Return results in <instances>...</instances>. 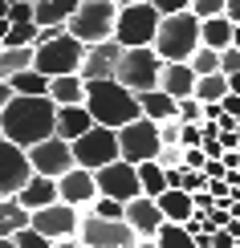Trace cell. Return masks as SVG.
<instances>
[{"instance_id": "obj_1", "label": "cell", "mask_w": 240, "mask_h": 248, "mask_svg": "<svg viewBox=\"0 0 240 248\" xmlns=\"http://www.w3.org/2000/svg\"><path fill=\"white\" fill-rule=\"evenodd\" d=\"M57 126V106L49 94H13L4 110H0V134L16 147H33V142L49 139Z\"/></svg>"}, {"instance_id": "obj_2", "label": "cell", "mask_w": 240, "mask_h": 248, "mask_svg": "<svg viewBox=\"0 0 240 248\" xmlns=\"http://www.w3.org/2000/svg\"><path fill=\"white\" fill-rule=\"evenodd\" d=\"M86 110L94 114V122L98 126H127V122L143 118L139 110V94L134 90H127L118 78H98V81H86Z\"/></svg>"}, {"instance_id": "obj_3", "label": "cell", "mask_w": 240, "mask_h": 248, "mask_svg": "<svg viewBox=\"0 0 240 248\" xmlns=\"http://www.w3.org/2000/svg\"><path fill=\"white\" fill-rule=\"evenodd\" d=\"M155 53L163 61H187L200 49V16L192 13V8H183V13H167L159 20V33H155Z\"/></svg>"}, {"instance_id": "obj_4", "label": "cell", "mask_w": 240, "mask_h": 248, "mask_svg": "<svg viewBox=\"0 0 240 248\" xmlns=\"http://www.w3.org/2000/svg\"><path fill=\"white\" fill-rule=\"evenodd\" d=\"M163 13L151 4V0H134V4H118V16H114V41L122 49H139V45H155V33H159Z\"/></svg>"}, {"instance_id": "obj_5", "label": "cell", "mask_w": 240, "mask_h": 248, "mask_svg": "<svg viewBox=\"0 0 240 248\" xmlns=\"http://www.w3.org/2000/svg\"><path fill=\"white\" fill-rule=\"evenodd\" d=\"M114 16H118V4L114 0H81L74 8V16L65 20V29L81 45H98V41L114 37Z\"/></svg>"}, {"instance_id": "obj_6", "label": "cell", "mask_w": 240, "mask_h": 248, "mask_svg": "<svg viewBox=\"0 0 240 248\" xmlns=\"http://www.w3.org/2000/svg\"><path fill=\"white\" fill-rule=\"evenodd\" d=\"M81 53H86V45L69 33H61L53 41H45V45H33V69H41L45 78H61V74H78L81 65Z\"/></svg>"}, {"instance_id": "obj_7", "label": "cell", "mask_w": 240, "mask_h": 248, "mask_svg": "<svg viewBox=\"0 0 240 248\" xmlns=\"http://www.w3.org/2000/svg\"><path fill=\"white\" fill-rule=\"evenodd\" d=\"M159 69H163V57L151 45H139V49H122L114 78L127 90H134V94H147V90L159 86Z\"/></svg>"}, {"instance_id": "obj_8", "label": "cell", "mask_w": 240, "mask_h": 248, "mask_svg": "<svg viewBox=\"0 0 240 248\" xmlns=\"http://www.w3.org/2000/svg\"><path fill=\"white\" fill-rule=\"evenodd\" d=\"M69 147H74V163L86 167V171H98V167H106V163L122 159V155H118V130L98 126V122H94L86 134H78Z\"/></svg>"}, {"instance_id": "obj_9", "label": "cell", "mask_w": 240, "mask_h": 248, "mask_svg": "<svg viewBox=\"0 0 240 248\" xmlns=\"http://www.w3.org/2000/svg\"><path fill=\"white\" fill-rule=\"evenodd\" d=\"M78 240H81V248H134L139 236H134V228L127 220H106V216L81 212Z\"/></svg>"}, {"instance_id": "obj_10", "label": "cell", "mask_w": 240, "mask_h": 248, "mask_svg": "<svg viewBox=\"0 0 240 248\" xmlns=\"http://www.w3.org/2000/svg\"><path fill=\"white\" fill-rule=\"evenodd\" d=\"M159 122L155 118H134L127 126H118V155L127 163H147L159 155Z\"/></svg>"}, {"instance_id": "obj_11", "label": "cell", "mask_w": 240, "mask_h": 248, "mask_svg": "<svg viewBox=\"0 0 240 248\" xmlns=\"http://www.w3.org/2000/svg\"><path fill=\"white\" fill-rule=\"evenodd\" d=\"M25 155H29V163H33V171L37 175H49V179H61L69 167H78V163H74V147H69L61 134H49V139L25 147Z\"/></svg>"}, {"instance_id": "obj_12", "label": "cell", "mask_w": 240, "mask_h": 248, "mask_svg": "<svg viewBox=\"0 0 240 248\" xmlns=\"http://www.w3.org/2000/svg\"><path fill=\"white\" fill-rule=\"evenodd\" d=\"M94 179H98V195H110V200H134V195H143L139 187V167L127 159H114L106 163V167H98L94 171Z\"/></svg>"}, {"instance_id": "obj_13", "label": "cell", "mask_w": 240, "mask_h": 248, "mask_svg": "<svg viewBox=\"0 0 240 248\" xmlns=\"http://www.w3.org/2000/svg\"><path fill=\"white\" fill-rule=\"evenodd\" d=\"M29 224L41 232V236H49V240H61V236H78V224H81V212L78 208H69V203H45V208H37V212H29Z\"/></svg>"}, {"instance_id": "obj_14", "label": "cell", "mask_w": 240, "mask_h": 248, "mask_svg": "<svg viewBox=\"0 0 240 248\" xmlns=\"http://www.w3.org/2000/svg\"><path fill=\"white\" fill-rule=\"evenodd\" d=\"M29 175H33V163H29L25 147H16V142H8L4 134H0V200H4V195H16L25 187Z\"/></svg>"}, {"instance_id": "obj_15", "label": "cell", "mask_w": 240, "mask_h": 248, "mask_svg": "<svg viewBox=\"0 0 240 248\" xmlns=\"http://www.w3.org/2000/svg\"><path fill=\"white\" fill-rule=\"evenodd\" d=\"M57 200L69 203V208H78V212H86L90 203L98 200V179H94V171L69 167V171L57 179Z\"/></svg>"}, {"instance_id": "obj_16", "label": "cell", "mask_w": 240, "mask_h": 248, "mask_svg": "<svg viewBox=\"0 0 240 248\" xmlns=\"http://www.w3.org/2000/svg\"><path fill=\"white\" fill-rule=\"evenodd\" d=\"M118 57H122V45L118 41H98V45H86V53H81V65L78 74L86 81H98V78H114V69H118Z\"/></svg>"}, {"instance_id": "obj_17", "label": "cell", "mask_w": 240, "mask_h": 248, "mask_svg": "<svg viewBox=\"0 0 240 248\" xmlns=\"http://www.w3.org/2000/svg\"><path fill=\"white\" fill-rule=\"evenodd\" d=\"M122 220L134 228V236H155V232H159V224H163L159 200H155V195H134V200H127Z\"/></svg>"}, {"instance_id": "obj_18", "label": "cell", "mask_w": 240, "mask_h": 248, "mask_svg": "<svg viewBox=\"0 0 240 248\" xmlns=\"http://www.w3.org/2000/svg\"><path fill=\"white\" fill-rule=\"evenodd\" d=\"M159 90H163V94H171L175 102H179V98H192V94H195V69L187 65V61H163V69H159Z\"/></svg>"}, {"instance_id": "obj_19", "label": "cell", "mask_w": 240, "mask_h": 248, "mask_svg": "<svg viewBox=\"0 0 240 248\" xmlns=\"http://www.w3.org/2000/svg\"><path fill=\"white\" fill-rule=\"evenodd\" d=\"M57 200V179H49V175H29L25 179V187L16 191V203L20 208H29V212H37V208H45V203H53Z\"/></svg>"}, {"instance_id": "obj_20", "label": "cell", "mask_w": 240, "mask_h": 248, "mask_svg": "<svg viewBox=\"0 0 240 248\" xmlns=\"http://www.w3.org/2000/svg\"><path fill=\"white\" fill-rule=\"evenodd\" d=\"M94 126V114L86 110V102H78V106H57V126L53 134H61L65 142H74L78 134H86Z\"/></svg>"}, {"instance_id": "obj_21", "label": "cell", "mask_w": 240, "mask_h": 248, "mask_svg": "<svg viewBox=\"0 0 240 248\" xmlns=\"http://www.w3.org/2000/svg\"><path fill=\"white\" fill-rule=\"evenodd\" d=\"M49 98H53V106H78V102H86V78L81 74L49 78Z\"/></svg>"}, {"instance_id": "obj_22", "label": "cell", "mask_w": 240, "mask_h": 248, "mask_svg": "<svg viewBox=\"0 0 240 248\" xmlns=\"http://www.w3.org/2000/svg\"><path fill=\"white\" fill-rule=\"evenodd\" d=\"M159 200V212H163V220H171V224H187L195 216V203H192V191H179V187H167L163 195H155Z\"/></svg>"}, {"instance_id": "obj_23", "label": "cell", "mask_w": 240, "mask_h": 248, "mask_svg": "<svg viewBox=\"0 0 240 248\" xmlns=\"http://www.w3.org/2000/svg\"><path fill=\"white\" fill-rule=\"evenodd\" d=\"M200 45L208 49H228L232 45V20L220 16H200Z\"/></svg>"}, {"instance_id": "obj_24", "label": "cell", "mask_w": 240, "mask_h": 248, "mask_svg": "<svg viewBox=\"0 0 240 248\" xmlns=\"http://www.w3.org/2000/svg\"><path fill=\"white\" fill-rule=\"evenodd\" d=\"M81 0H33V20L37 25H65Z\"/></svg>"}, {"instance_id": "obj_25", "label": "cell", "mask_w": 240, "mask_h": 248, "mask_svg": "<svg viewBox=\"0 0 240 248\" xmlns=\"http://www.w3.org/2000/svg\"><path fill=\"white\" fill-rule=\"evenodd\" d=\"M139 110H143V118H155V122L175 118V98L155 86V90H147V94H139Z\"/></svg>"}, {"instance_id": "obj_26", "label": "cell", "mask_w": 240, "mask_h": 248, "mask_svg": "<svg viewBox=\"0 0 240 248\" xmlns=\"http://www.w3.org/2000/svg\"><path fill=\"white\" fill-rule=\"evenodd\" d=\"M20 228H29V208H20L16 195L0 200V236H16Z\"/></svg>"}, {"instance_id": "obj_27", "label": "cell", "mask_w": 240, "mask_h": 248, "mask_svg": "<svg viewBox=\"0 0 240 248\" xmlns=\"http://www.w3.org/2000/svg\"><path fill=\"white\" fill-rule=\"evenodd\" d=\"M33 65V45H0V81H8L13 74H20V69H29Z\"/></svg>"}, {"instance_id": "obj_28", "label": "cell", "mask_w": 240, "mask_h": 248, "mask_svg": "<svg viewBox=\"0 0 240 248\" xmlns=\"http://www.w3.org/2000/svg\"><path fill=\"white\" fill-rule=\"evenodd\" d=\"M155 244H159V248H195V236H192V228H187V224L163 220L159 232H155Z\"/></svg>"}, {"instance_id": "obj_29", "label": "cell", "mask_w": 240, "mask_h": 248, "mask_svg": "<svg viewBox=\"0 0 240 248\" xmlns=\"http://www.w3.org/2000/svg\"><path fill=\"white\" fill-rule=\"evenodd\" d=\"M134 167H139V187H143V195H163V191H167V171H163L155 159L134 163Z\"/></svg>"}, {"instance_id": "obj_30", "label": "cell", "mask_w": 240, "mask_h": 248, "mask_svg": "<svg viewBox=\"0 0 240 248\" xmlns=\"http://www.w3.org/2000/svg\"><path fill=\"white\" fill-rule=\"evenodd\" d=\"M228 94V74H204V78H195V98L200 102H220Z\"/></svg>"}, {"instance_id": "obj_31", "label": "cell", "mask_w": 240, "mask_h": 248, "mask_svg": "<svg viewBox=\"0 0 240 248\" xmlns=\"http://www.w3.org/2000/svg\"><path fill=\"white\" fill-rule=\"evenodd\" d=\"M8 81H13V90H16V94H49V78L41 74V69H33V65H29V69H20V74H13Z\"/></svg>"}, {"instance_id": "obj_32", "label": "cell", "mask_w": 240, "mask_h": 248, "mask_svg": "<svg viewBox=\"0 0 240 248\" xmlns=\"http://www.w3.org/2000/svg\"><path fill=\"white\" fill-rule=\"evenodd\" d=\"M33 41H37V20H13L0 45H13V49H20V45H33Z\"/></svg>"}, {"instance_id": "obj_33", "label": "cell", "mask_w": 240, "mask_h": 248, "mask_svg": "<svg viewBox=\"0 0 240 248\" xmlns=\"http://www.w3.org/2000/svg\"><path fill=\"white\" fill-rule=\"evenodd\" d=\"M187 65L195 69V78H204V74H216V69H220V49H208V45H200L192 57H187Z\"/></svg>"}, {"instance_id": "obj_34", "label": "cell", "mask_w": 240, "mask_h": 248, "mask_svg": "<svg viewBox=\"0 0 240 248\" xmlns=\"http://www.w3.org/2000/svg\"><path fill=\"white\" fill-rule=\"evenodd\" d=\"M86 212H90V216H106V220H122L127 203H122V200H110V195H98V200H94Z\"/></svg>"}, {"instance_id": "obj_35", "label": "cell", "mask_w": 240, "mask_h": 248, "mask_svg": "<svg viewBox=\"0 0 240 248\" xmlns=\"http://www.w3.org/2000/svg\"><path fill=\"white\" fill-rule=\"evenodd\" d=\"M175 118H179V122H204V102L200 98H179V102H175Z\"/></svg>"}, {"instance_id": "obj_36", "label": "cell", "mask_w": 240, "mask_h": 248, "mask_svg": "<svg viewBox=\"0 0 240 248\" xmlns=\"http://www.w3.org/2000/svg\"><path fill=\"white\" fill-rule=\"evenodd\" d=\"M13 244H16V248H53V240H49V236H41L33 224H29V228H20V232L13 236Z\"/></svg>"}, {"instance_id": "obj_37", "label": "cell", "mask_w": 240, "mask_h": 248, "mask_svg": "<svg viewBox=\"0 0 240 248\" xmlns=\"http://www.w3.org/2000/svg\"><path fill=\"white\" fill-rule=\"evenodd\" d=\"M179 130H183L179 118H163L159 122V142L163 147H179Z\"/></svg>"}, {"instance_id": "obj_38", "label": "cell", "mask_w": 240, "mask_h": 248, "mask_svg": "<svg viewBox=\"0 0 240 248\" xmlns=\"http://www.w3.org/2000/svg\"><path fill=\"white\" fill-rule=\"evenodd\" d=\"M155 163H159L163 171H175V167H183V147H159Z\"/></svg>"}, {"instance_id": "obj_39", "label": "cell", "mask_w": 240, "mask_h": 248, "mask_svg": "<svg viewBox=\"0 0 240 248\" xmlns=\"http://www.w3.org/2000/svg\"><path fill=\"white\" fill-rule=\"evenodd\" d=\"M179 147H204V130H200V122H183V130H179Z\"/></svg>"}, {"instance_id": "obj_40", "label": "cell", "mask_w": 240, "mask_h": 248, "mask_svg": "<svg viewBox=\"0 0 240 248\" xmlns=\"http://www.w3.org/2000/svg\"><path fill=\"white\" fill-rule=\"evenodd\" d=\"M220 74H240V49L236 45L220 49Z\"/></svg>"}, {"instance_id": "obj_41", "label": "cell", "mask_w": 240, "mask_h": 248, "mask_svg": "<svg viewBox=\"0 0 240 248\" xmlns=\"http://www.w3.org/2000/svg\"><path fill=\"white\" fill-rule=\"evenodd\" d=\"M228 0H192V13L195 16H220Z\"/></svg>"}, {"instance_id": "obj_42", "label": "cell", "mask_w": 240, "mask_h": 248, "mask_svg": "<svg viewBox=\"0 0 240 248\" xmlns=\"http://www.w3.org/2000/svg\"><path fill=\"white\" fill-rule=\"evenodd\" d=\"M8 20H33V0H13V4L4 8Z\"/></svg>"}, {"instance_id": "obj_43", "label": "cell", "mask_w": 240, "mask_h": 248, "mask_svg": "<svg viewBox=\"0 0 240 248\" xmlns=\"http://www.w3.org/2000/svg\"><path fill=\"white\" fill-rule=\"evenodd\" d=\"M192 203H195V216H208V212L216 208V195L208 191V187L204 191H192Z\"/></svg>"}, {"instance_id": "obj_44", "label": "cell", "mask_w": 240, "mask_h": 248, "mask_svg": "<svg viewBox=\"0 0 240 248\" xmlns=\"http://www.w3.org/2000/svg\"><path fill=\"white\" fill-rule=\"evenodd\" d=\"M151 4L167 16V13H183V8H192V0H151Z\"/></svg>"}, {"instance_id": "obj_45", "label": "cell", "mask_w": 240, "mask_h": 248, "mask_svg": "<svg viewBox=\"0 0 240 248\" xmlns=\"http://www.w3.org/2000/svg\"><path fill=\"white\" fill-rule=\"evenodd\" d=\"M220 110H224V114H232V118H240V94H232V90H228V94L220 98Z\"/></svg>"}, {"instance_id": "obj_46", "label": "cell", "mask_w": 240, "mask_h": 248, "mask_svg": "<svg viewBox=\"0 0 240 248\" xmlns=\"http://www.w3.org/2000/svg\"><path fill=\"white\" fill-rule=\"evenodd\" d=\"M204 175H208V179H224V175H228L224 159H208V163H204Z\"/></svg>"}, {"instance_id": "obj_47", "label": "cell", "mask_w": 240, "mask_h": 248, "mask_svg": "<svg viewBox=\"0 0 240 248\" xmlns=\"http://www.w3.org/2000/svg\"><path fill=\"white\" fill-rule=\"evenodd\" d=\"M212 244H216V248H232V244H236V236L228 232V228H216V232H212Z\"/></svg>"}, {"instance_id": "obj_48", "label": "cell", "mask_w": 240, "mask_h": 248, "mask_svg": "<svg viewBox=\"0 0 240 248\" xmlns=\"http://www.w3.org/2000/svg\"><path fill=\"white\" fill-rule=\"evenodd\" d=\"M224 16L232 20V25H240V0H228V4H224Z\"/></svg>"}, {"instance_id": "obj_49", "label": "cell", "mask_w": 240, "mask_h": 248, "mask_svg": "<svg viewBox=\"0 0 240 248\" xmlns=\"http://www.w3.org/2000/svg\"><path fill=\"white\" fill-rule=\"evenodd\" d=\"M13 94H16V90H13V81H0V110H4L8 102H13Z\"/></svg>"}, {"instance_id": "obj_50", "label": "cell", "mask_w": 240, "mask_h": 248, "mask_svg": "<svg viewBox=\"0 0 240 248\" xmlns=\"http://www.w3.org/2000/svg\"><path fill=\"white\" fill-rule=\"evenodd\" d=\"M53 248H81L78 236H61V240H53Z\"/></svg>"}, {"instance_id": "obj_51", "label": "cell", "mask_w": 240, "mask_h": 248, "mask_svg": "<svg viewBox=\"0 0 240 248\" xmlns=\"http://www.w3.org/2000/svg\"><path fill=\"white\" fill-rule=\"evenodd\" d=\"M134 248H159V244H155V236H139V240H134Z\"/></svg>"}, {"instance_id": "obj_52", "label": "cell", "mask_w": 240, "mask_h": 248, "mask_svg": "<svg viewBox=\"0 0 240 248\" xmlns=\"http://www.w3.org/2000/svg\"><path fill=\"white\" fill-rule=\"evenodd\" d=\"M228 90H232V94H240V74H228Z\"/></svg>"}, {"instance_id": "obj_53", "label": "cell", "mask_w": 240, "mask_h": 248, "mask_svg": "<svg viewBox=\"0 0 240 248\" xmlns=\"http://www.w3.org/2000/svg\"><path fill=\"white\" fill-rule=\"evenodd\" d=\"M8 25H13V20H8V16H0V41H4V33H8Z\"/></svg>"}, {"instance_id": "obj_54", "label": "cell", "mask_w": 240, "mask_h": 248, "mask_svg": "<svg viewBox=\"0 0 240 248\" xmlns=\"http://www.w3.org/2000/svg\"><path fill=\"white\" fill-rule=\"evenodd\" d=\"M232 45L240 49V25H232Z\"/></svg>"}, {"instance_id": "obj_55", "label": "cell", "mask_w": 240, "mask_h": 248, "mask_svg": "<svg viewBox=\"0 0 240 248\" xmlns=\"http://www.w3.org/2000/svg\"><path fill=\"white\" fill-rule=\"evenodd\" d=\"M0 248H16V244H13V236H0Z\"/></svg>"}, {"instance_id": "obj_56", "label": "cell", "mask_w": 240, "mask_h": 248, "mask_svg": "<svg viewBox=\"0 0 240 248\" xmlns=\"http://www.w3.org/2000/svg\"><path fill=\"white\" fill-rule=\"evenodd\" d=\"M114 4H134V0H114Z\"/></svg>"}, {"instance_id": "obj_57", "label": "cell", "mask_w": 240, "mask_h": 248, "mask_svg": "<svg viewBox=\"0 0 240 248\" xmlns=\"http://www.w3.org/2000/svg\"><path fill=\"white\" fill-rule=\"evenodd\" d=\"M195 248H216V244H195Z\"/></svg>"}, {"instance_id": "obj_58", "label": "cell", "mask_w": 240, "mask_h": 248, "mask_svg": "<svg viewBox=\"0 0 240 248\" xmlns=\"http://www.w3.org/2000/svg\"><path fill=\"white\" fill-rule=\"evenodd\" d=\"M236 171H240V167H236Z\"/></svg>"}]
</instances>
